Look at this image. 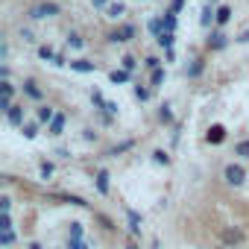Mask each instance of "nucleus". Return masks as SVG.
Masks as SVG:
<instances>
[{
  "instance_id": "1a4fd4ad",
  "label": "nucleus",
  "mask_w": 249,
  "mask_h": 249,
  "mask_svg": "<svg viewBox=\"0 0 249 249\" xmlns=\"http://www.w3.org/2000/svg\"><path fill=\"white\" fill-rule=\"evenodd\" d=\"M47 132H50V135H62V132H65V114H56V117L47 123Z\"/></svg>"
},
{
  "instance_id": "4c0bfd02",
  "label": "nucleus",
  "mask_w": 249,
  "mask_h": 249,
  "mask_svg": "<svg viewBox=\"0 0 249 249\" xmlns=\"http://www.w3.org/2000/svg\"><path fill=\"white\" fill-rule=\"evenodd\" d=\"M147 68H150V71H156V68H161V62H159L156 56H150V59H147Z\"/></svg>"
},
{
  "instance_id": "bb28decb",
  "label": "nucleus",
  "mask_w": 249,
  "mask_h": 249,
  "mask_svg": "<svg viewBox=\"0 0 249 249\" xmlns=\"http://www.w3.org/2000/svg\"><path fill=\"white\" fill-rule=\"evenodd\" d=\"M164 30H167V33H173V30H176V12H173V9L164 15Z\"/></svg>"
},
{
  "instance_id": "a878e982",
  "label": "nucleus",
  "mask_w": 249,
  "mask_h": 249,
  "mask_svg": "<svg viewBox=\"0 0 249 249\" xmlns=\"http://www.w3.org/2000/svg\"><path fill=\"white\" fill-rule=\"evenodd\" d=\"M21 132H24V138H30V141H33V138L38 135V126H36V123H24Z\"/></svg>"
},
{
  "instance_id": "c9c22d12",
  "label": "nucleus",
  "mask_w": 249,
  "mask_h": 249,
  "mask_svg": "<svg viewBox=\"0 0 249 249\" xmlns=\"http://www.w3.org/2000/svg\"><path fill=\"white\" fill-rule=\"evenodd\" d=\"M68 249H88L82 240H76V237H68Z\"/></svg>"
},
{
  "instance_id": "4468645a",
  "label": "nucleus",
  "mask_w": 249,
  "mask_h": 249,
  "mask_svg": "<svg viewBox=\"0 0 249 249\" xmlns=\"http://www.w3.org/2000/svg\"><path fill=\"white\" fill-rule=\"evenodd\" d=\"M202 71H205V62H202V59H194V62L188 65V71H185V73H188V76L194 79V76H199Z\"/></svg>"
},
{
  "instance_id": "72a5a7b5",
  "label": "nucleus",
  "mask_w": 249,
  "mask_h": 249,
  "mask_svg": "<svg viewBox=\"0 0 249 249\" xmlns=\"http://www.w3.org/2000/svg\"><path fill=\"white\" fill-rule=\"evenodd\" d=\"M120 65H123V71H135V59H132V56H123Z\"/></svg>"
},
{
  "instance_id": "39448f33",
  "label": "nucleus",
  "mask_w": 249,
  "mask_h": 249,
  "mask_svg": "<svg viewBox=\"0 0 249 249\" xmlns=\"http://www.w3.org/2000/svg\"><path fill=\"white\" fill-rule=\"evenodd\" d=\"M205 141H208V144H223V141H226V129L220 126V123H214V126L205 132Z\"/></svg>"
},
{
  "instance_id": "2eb2a0df",
  "label": "nucleus",
  "mask_w": 249,
  "mask_h": 249,
  "mask_svg": "<svg viewBox=\"0 0 249 249\" xmlns=\"http://www.w3.org/2000/svg\"><path fill=\"white\" fill-rule=\"evenodd\" d=\"M126 217H129V229H132V234H141V217H138V211H126Z\"/></svg>"
},
{
  "instance_id": "f704fd0d",
  "label": "nucleus",
  "mask_w": 249,
  "mask_h": 249,
  "mask_svg": "<svg viewBox=\"0 0 249 249\" xmlns=\"http://www.w3.org/2000/svg\"><path fill=\"white\" fill-rule=\"evenodd\" d=\"M71 237L82 240V226H79V223H71Z\"/></svg>"
},
{
  "instance_id": "9b49d317",
  "label": "nucleus",
  "mask_w": 249,
  "mask_h": 249,
  "mask_svg": "<svg viewBox=\"0 0 249 249\" xmlns=\"http://www.w3.org/2000/svg\"><path fill=\"white\" fill-rule=\"evenodd\" d=\"M24 94L33 97V100H41V88L36 85V79H27V82H24Z\"/></svg>"
},
{
  "instance_id": "9d476101",
  "label": "nucleus",
  "mask_w": 249,
  "mask_h": 249,
  "mask_svg": "<svg viewBox=\"0 0 249 249\" xmlns=\"http://www.w3.org/2000/svg\"><path fill=\"white\" fill-rule=\"evenodd\" d=\"M108 79H111L114 85H123V82H129V79H132V71H111Z\"/></svg>"
},
{
  "instance_id": "4be33fe9",
  "label": "nucleus",
  "mask_w": 249,
  "mask_h": 249,
  "mask_svg": "<svg viewBox=\"0 0 249 249\" xmlns=\"http://www.w3.org/2000/svg\"><path fill=\"white\" fill-rule=\"evenodd\" d=\"M132 147H135V141H123V144L111 147V150H108V156H120V153H126V150H132Z\"/></svg>"
},
{
  "instance_id": "f8f14e48",
  "label": "nucleus",
  "mask_w": 249,
  "mask_h": 249,
  "mask_svg": "<svg viewBox=\"0 0 249 249\" xmlns=\"http://www.w3.org/2000/svg\"><path fill=\"white\" fill-rule=\"evenodd\" d=\"M97 191L103 196L108 194V170H97Z\"/></svg>"
},
{
  "instance_id": "473e14b6",
  "label": "nucleus",
  "mask_w": 249,
  "mask_h": 249,
  "mask_svg": "<svg viewBox=\"0 0 249 249\" xmlns=\"http://www.w3.org/2000/svg\"><path fill=\"white\" fill-rule=\"evenodd\" d=\"M38 170H41V179H50V176H53V164H50V161H41Z\"/></svg>"
},
{
  "instance_id": "7c9ffc66",
  "label": "nucleus",
  "mask_w": 249,
  "mask_h": 249,
  "mask_svg": "<svg viewBox=\"0 0 249 249\" xmlns=\"http://www.w3.org/2000/svg\"><path fill=\"white\" fill-rule=\"evenodd\" d=\"M68 44H71V47H76V50H79V47H82V44H85V41H82V36H76V33H71V36H68Z\"/></svg>"
},
{
  "instance_id": "c756f323",
  "label": "nucleus",
  "mask_w": 249,
  "mask_h": 249,
  "mask_svg": "<svg viewBox=\"0 0 249 249\" xmlns=\"http://www.w3.org/2000/svg\"><path fill=\"white\" fill-rule=\"evenodd\" d=\"M38 56H41V59H47V62H50V59H56V53H53V47H50V44L38 47Z\"/></svg>"
},
{
  "instance_id": "aec40b11",
  "label": "nucleus",
  "mask_w": 249,
  "mask_h": 249,
  "mask_svg": "<svg viewBox=\"0 0 249 249\" xmlns=\"http://www.w3.org/2000/svg\"><path fill=\"white\" fill-rule=\"evenodd\" d=\"M229 18H231V6H220L217 9V24L223 27V24H229Z\"/></svg>"
},
{
  "instance_id": "20e7f679",
  "label": "nucleus",
  "mask_w": 249,
  "mask_h": 249,
  "mask_svg": "<svg viewBox=\"0 0 249 249\" xmlns=\"http://www.w3.org/2000/svg\"><path fill=\"white\" fill-rule=\"evenodd\" d=\"M108 38H111V41H117V44H126V41H132V38H135V27H132V24H120Z\"/></svg>"
},
{
  "instance_id": "ddd939ff",
  "label": "nucleus",
  "mask_w": 249,
  "mask_h": 249,
  "mask_svg": "<svg viewBox=\"0 0 249 249\" xmlns=\"http://www.w3.org/2000/svg\"><path fill=\"white\" fill-rule=\"evenodd\" d=\"M199 24H202V27H211V24H217V12H214L211 6H205V9H202V18H199Z\"/></svg>"
},
{
  "instance_id": "dca6fc26",
  "label": "nucleus",
  "mask_w": 249,
  "mask_h": 249,
  "mask_svg": "<svg viewBox=\"0 0 249 249\" xmlns=\"http://www.w3.org/2000/svg\"><path fill=\"white\" fill-rule=\"evenodd\" d=\"M53 117H56V111L50 106H38V123H50Z\"/></svg>"
},
{
  "instance_id": "79ce46f5",
  "label": "nucleus",
  "mask_w": 249,
  "mask_h": 249,
  "mask_svg": "<svg viewBox=\"0 0 249 249\" xmlns=\"http://www.w3.org/2000/svg\"><path fill=\"white\" fill-rule=\"evenodd\" d=\"M82 135H85V141H94V138H97V132H94V129H85Z\"/></svg>"
},
{
  "instance_id": "6ab92c4d",
  "label": "nucleus",
  "mask_w": 249,
  "mask_h": 249,
  "mask_svg": "<svg viewBox=\"0 0 249 249\" xmlns=\"http://www.w3.org/2000/svg\"><path fill=\"white\" fill-rule=\"evenodd\" d=\"M106 12H108V18H120L123 12H126V6H123V3H108Z\"/></svg>"
},
{
  "instance_id": "412c9836",
  "label": "nucleus",
  "mask_w": 249,
  "mask_h": 249,
  "mask_svg": "<svg viewBox=\"0 0 249 249\" xmlns=\"http://www.w3.org/2000/svg\"><path fill=\"white\" fill-rule=\"evenodd\" d=\"M150 33L159 38V36L164 33V18H153V21H150Z\"/></svg>"
},
{
  "instance_id": "6e6552de",
  "label": "nucleus",
  "mask_w": 249,
  "mask_h": 249,
  "mask_svg": "<svg viewBox=\"0 0 249 249\" xmlns=\"http://www.w3.org/2000/svg\"><path fill=\"white\" fill-rule=\"evenodd\" d=\"M71 71H76V73H94L97 65L88 62V59H76V62H71Z\"/></svg>"
},
{
  "instance_id": "393cba45",
  "label": "nucleus",
  "mask_w": 249,
  "mask_h": 249,
  "mask_svg": "<svg viewBox=\"0 0 249 249\" xmlns=\"http://www.w3.org/2000/svg\"><path fill=\"white\" fill-rule=\"evenodd\" d=\"M0 243H3V246H12V243H15L12 229H0Z\"/></svg>"
},
{
  "instance_id": "cd10ccee",
  "label": "nucleus",
  "mask_w": 249,
  "mask_h": 249,
  "mask_svg": "<svg viewBox=\"0 0 249 249\" xmlns=\"http://www.w3.org/2000/svg\"><path fill=\"white\" fill-rule=\"evenodd\" d=\"M153 161H156V164H164V167H167V164H170V156H167L164 150H156V153H153Z\"/></svg>"
},
{
  "instance_id": "5701e85b",
  "label": "nucleus",
  "mask_w": 249,
  "mask_h": 249,
  "mask_svg": "<svg viewBox=\"0 0 249 249\" xmlns=\"http://www.w3.org/2000/svg\"><path fill=\"white\" fill-rule=\"evenodd\" d=\"M159 44H161L164 50H173V33H167V30H164V33L159 36Z\"/></svg>"
},
{
  "instance_id": "e433bc0d",
  "label": "nucleus",
  "mask_w": 249,
  "mask_h": 249,
  "mask_svg": "<svg viewBox=\"0 0 249 249\" xmlns=\"http://www.w3.org/2000/svg\"><path fill=\"white\" fill-rule=\"evenodd\" d=\"M0 229H12V220H9V211H3V217H0Z\"/></svg>"
},
{
  "instance_id": "f3484780",
  "label": "nucleus",
  "mask_w": 249,
  "mask_h": 249,
  "mask_svg": "<svg viewBox=\"0 0 249 249\" xmlns=\"http://www.w3.org/2000/svg\"><path fill=\"white\" fill-rule=\"evenodd\" d=\"M234 156L237 159H249V138H243V141L234 144Z\"/></svg>"
},
{
  "instance_id": "a18cd8bd",
  "label": "nucleus",
  "mask_w": 249,
  "mask_h": 249,
  "mask_svg": "<svg viewBox=\"0 0 249 249\" xmlns=\"http://www.w3.org/2000/svg\"><path fill=\"white\" fill-rule=\"evenodd\" d=\"M126 249H138V246H135V243H129V246H126Z\"/></svg>"
},
{
  "instance_id": "a211bd4d",
  "label": "nucleus",
  "mask_w": 249,
  "mask_h": 249,
  "mask_svg": "<svg viewBox=\"0 0 249 249\" xmlns=\"http://www.w3.org/2000/svg\"><path fill=\"white\" fill-rule=\"evenodd\" d=\"M164 76H167V73H164V68H156V71L150 73V85H153V88H159V85L164 82Z\"/></svg>"
},
{
  "instance_id": "f03ea898",
  "label": "nucleus",
  "mask_w": 249,
  "mask_h": 249,
  "mask_svg": "<svg viewBox=\"0 0 249 249\" xmlns=\"http://www.w3.org/2000/svg\"><path fill=\"white\" fill-rule=\"evenodd\" d=\"M223 179H226V185H231V188H240L243 182H246V170H243V164H226V170H223Z\"/></svg>"
},
{
  "instance_id": "2f4dec72",
  "label": "nucleus",
  "mask_w": 249,
  "mask_h": 249,
  "mask_svg": "<svg viewBox=\"0 0 249 249\" xmlns=\"http://www.w3.org/2000/svg\"><path fill=\"white\" fill-rule=\"evenodd\" d=\"M91 103H94L97 108H106V100H103V94H100V91H91Z\"/></svg>"
},
{
  "instance_id": "7ed1b4c3",
  "label": "nucleus",
  "mask_w": 249,
  "mask_h": 249,
  "mask_svg": "<svg viewBox=\"0 0 249 249\" xmlns=\"http://www.w3.org/2000/svg\"><path fill=\"white\" fill-rule=\"evenodd\" d=\"M220 240H223L226 246H240V243L246 240V234H243L237 226H226V229L220 231Z\"/></svg>"
},
{
  "instance_id": "ea45409f",
  "label": "nucleus",
  "mask_w": 249,
  "mask_h": 249,
  "mask_svg": "<svg viewBox=\"0 0 249 249\" xmlns=\"http://www.w3.org/2000/svg\"><path fill=\"white\" fill-rule=\"evenodd\" d=\"M237 41H240V44H249V30H243V33L237 36Z\"/></svg>"
},
{
  "instance_id": "0eeeda50",
  "label": "nucleus",
  "mask_w": 249,
  "mask_h": 249,
  "mask_svg": "<svg viewBox=\"0 0 249 249\" xmlns=\"http://www.w3.org/2000/svg\"><path fill=\"white\" fill-rule=\"evenodd\" d=\"M6 120L12 123V126H24V106H12L6 111Z\"/></svg>"
},
{
  "instance_id": "a19ab883",
  "label": "nucleus",
  "mask_w": 249,
  "mask_h": 249,
  "mask_svg": "<svg viewBox=\"0 0 249 249\" xmlns=\"http://www.w3.org/2000/svg\"><path fill=\"white\" fill-rule=\"evenodd\" d=\"M106 111L108 114H117V103H106Z\"/></svg>"
},
{
  "instance_id": "37998d69",
  "label": "nucleus",
  "mask_w": 249,
  "mask_h": 249,
  "mask_svg": "<svg viewBox=\"0 0 249 249\" xmlns=\"http://www.w3.org/2000/svg\"><path fill=\"white\" fill-rule=\"evenodd\" d=\"M91 3H94V6L100 9V6H108V0H91Z\"/></svg>"
},
{
  "instance_id": "c03bdc74",
  "label": "nucleus",
  "mask_w": 249,
  "mask_h": 249,
  "mask_svg": "<svg viewBox=\"0 0 249 249\" xmlns=\"http://www.w3.org/2000/svg\"><path fill=\"white\" fill-rule=\"evenodd\" d=\"M30 249H41V243H30Z\"/></svg>"
},
{
  "instance_id": "423d86ee",
  "label": "nucleus",
  "mask_w": 249,
  "mask_h": 249,
  "mask_svg": "<svg viewBox=\"0 0 249 249\" xmlns=\"http://www.w3.org/2000/svg\"><path fill=\"white\" fill-rule=\"evenodd\" d=\"M229 41H226V33L223 30H214L211 36H208V50H223Z\"/></svg>"
},
{
  "instance_id": "f257e3e1",
  "label": "nucleus",
  "mask_w": 249,
  "mask_h": 249,
  "mask_svg": "<svg viewBox=\"0 0 249 249\" xmlns=\"http://www.w3.org/2000/svg\"><path fill=\"white\" fill-rule=\"evenodd\" d=\"M59 12H62V6H59V3H53V0H44V3H36V6L30 9V18L41 21V18H56Z\"/></svg>"
},
{
  "instance_id": "b1692460",
  "label": "nucleus",
  "mask_w": 249,
  "mask_h": 249,
  "mask_svg": "<svg viewBox=\"0 0 249 249\" xmlns=\"http://www.w3.org/2000/svg\"><path fill=\"white\" fill-rule=\"evenodd\" d=\"M159 120H161V123H173V111H170V106H167V103L159 108Z\"/></svg>"
},
{
  "instance_id": "c85d7f7f",
  "label": "nucleus",
  "mask_w": 249,
  "mask_h": 249,
  "mask_svg": "<svg viewBox=\"0 0 249 249\" xmlns=\"http://www.w3.org/2000/svg\"><path fill=\"white\" fill-rule=\"evenodd\" d=\"M135 97H138L141 103H147V100H150V88H147V85H135Z\"/></svg>"
},
{
  "instance_id": "58836bf2",
  "label": "nucleus",
  "mask_w": 249,
  "mask_h": 249,
  "mask_svg": "<svg viewBox=\"0 0 249 249\" xmlns=\"http://www.w3.org/2000/svg\"><path fill=\"white\" fill-rule=\"evenodd\" d=\"M170 9H173V12H182V9H185V0H173Z\"/></svg>"
}]
</instances>
